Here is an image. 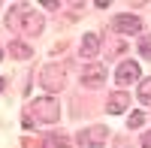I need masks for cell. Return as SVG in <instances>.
Masks as SVG:
<instances>
[{"mask_svg":"<svg viewBox=\"0 0 151 148\" xmlns=\"http://www.w3.org/2000/svg\"><path fill=\"white\" fill-rule=\"evenodd\" d=\"M60 118V106L58 100L52 97H40V100L30 103V115H24V127H33L36 121H42V124H52V121Z\"/></svg>","mask_w":151,"mask_h":148,"instance_id":"1","label":"cell"},{"mask_svg":"<svg viewBox=\"0 0 151 148\" xmlns=\"http://www.w3.org/2000/svg\"><path fill=\"white\" fill-rule=\"evenodd\" d=\"M139 76L142 73H139V64H136V60H124V64L115 70V82H121V85H133Z\"/></svg>","mask_w":151,"mask_h":148,"instance_id":"6","label":"cell"},{"mask_svg":"<svg viewBox=\"0 0 151 148\" xmlns=\"http://www.w3.org/2000/svg\"><path fill=\"white\" fill-rule=\"evenodd\" d=\"M112 27H115L118 33H139L142 21L136 15H115V18H112Z\"/></svg>","mask_w":151,"mask_h":148,"instance_id":"7","label":"cell"},{"mask_svg":"<svg viewBox=\"0 0 151 148\" xmlns=\"http://www.w3.org/2000/svg\"><path fill=\"white\" fill-rule=\"evenodd\" d=\"M97 48H100L97 33H85V40H82V57H97Z\"/></svg>","mask_w":151,"mask_h":148,"instance_id":"10","label":"cell"},{"mask_svg":"<svg viewBox=\"0 0 151 148\" xmlns=\"http://www.w3.org/2000/svg\"><path fill=\"white\" fill-rule=\"evenodd\" d=\"M106 139H109V130L94 124V127H88V130L79 133V148H103Z\"/></svg>","mask_w":151,"mask_h":148,"instance_id":"4","label":"cell"},{"mask_svg":"<svg viewBox=\"0 0 151 148\" xmlns=\"http://www.w3.org/2000/svg\"><path fill=\"white\" fill-rule=\"evenodd\" d=\"M136 97H139V103H142V106H151V79H142V82H139Z\"/></svg>","mask_w":151,"mask_h":148,"instance_id":"12","label":"cell"},{"mask_svg":"<svg viewBox=\"0 0 151 148\" xmlns=\"http://www.w3.org/2000/svg\"><path fill=\"white\" fill-rule=\"evenodd\" d=\"M82 82L85 85H91V88H97V85H103L106 82V67L103 64H85V70H82Z\"/></svg>","mask_w":151,"mask_h":148,"instance_id":"5","label":"cell"},{"mask_svg":"<svg viewBox=\"0 0 151 148\" xmlns=\"http://www.w3.org/2000/svg\"><path fill=\"white\" fill-rule=\"evenodd\" d=\"M142 148H151V130L142 133Z\"/></svg>","mask_w":151,"mask_h":148,"instance_id":"15","label":"cell"},{"mask_svg":"<svg viewBox=\"0 0 151 148\" xmlns=\"http://www.w3.org/2000/svg\"><path fill=\"white\" fill-rule=\"evenodd\" d=\"M127 106H130V97L124 94V91H118V94H112V97H109V103H106V112H109V115H121Z\"/></svg>","mask_w":151,"mask_h":148,"instance_id":"8","label":"cell"},{"mask_svg":"<svg viewBox=\"0 0 151 148\" xmlns=\"http://www.w3.org/2000/svg\"><path fill=\"white\" fill-rule=\"evenodd\" d=\"M9 27H18L24 33H42V15L36 9H27V6H18L9 12Z\"/></svg>","mask_w":151,"mask_h":148,"instance_id":"2","label":"cell"},{"mask_svg":"<svg viewBox=\"0 0 151 148\" xmlns=\"http://www.w3.org/2000/svg\"><path fill=\"white\" fill-rule=\"evenodd\" d=\"M42 148H70L64 133H45L42 136Z\"/></svg>","mask_w":151,"mask_h":148,"instance_id":"11","label":"cell"},{"mask_svg":"<svg viewBox=\"0 0 151 148\" xmlns=\"http://www.w3.org/2000/svg\"><path fill=\"white\" fill-rule=\"evenodd\" d=\"M9 55L18 57V60H27V57H33V48H30L27 42H21V40H12V42H9Z\"/></svg>","mask_w":151,"mask_h":148,"instance_id":"9","label":"cell"},{"mask_svg":"<svg viewBox=\"0 0 151 148\" xmlns=\"http://www.w3.org/2000/svg\"><path fill=\"white\" fill-rule=\"evenodd\" d=\"M64 82H67V70L60 67V64H48V67H42L40 70V85L45 91H60L64 88Z\"/></svg>","mask_w":151,"mask_h":148,"instance_id":"3","label":"cell"},{"mask_svg":"<svg viewBox=\"0 0 151 148\" xmlns=\"http://www.w3.org/2000/svg\"><path fill=\"white\" fill-rule=\"evenodd\" d=\"M3 82H6V79H0V91H3Z\"/></svg>","mask_w":151,"mask_h":148,"instance_id":"16","label":"cell"},{"mask_svg":"<svg viewBox=\"0 0 151 148\" xmlns=\"http://www.w3.org/2000/svg\"><path fill=\"white\" fill-rule=\"evenodd\" d=\"M139 52L151 60V33H142V36H139Z\"/></svg>","mask_w":151,"mask_h":148,"instance_id":"13","label":"cell"},{"mask_svg":"<svg viewBox=\"0 0 151 148\" xmlns=\"http://www.w3.org/2000/svg\"><path fill=\"white\" fill-rule=\"evenodd\" d=\"M127 124H130V127H142V124H145V115H142V112H133V115L127 118Z\"/></svg>","mask_w":151,"mask_h":148,"instance_id":"14","label":"cell"}]
</instances>
